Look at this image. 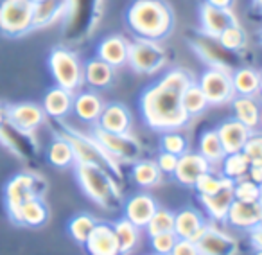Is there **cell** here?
I'll return each instance as SVG.
<instances>
[{"instance_id":"55","label":"cell","mask_w":262,"mask_h":255,"mask_svg":"<svg viewBox=\"0 0 262 255\" xmlns=\"http://www.w3.org/2000/svg\"><path fill=\"white\" fill-rule=\"evenodd\" d=\"M33 2H34V4H36V2H41V0H33Z\"/></svg>"},{"instance_id":"20","label":"cell","mask_w":262,"mask_h":255,"mask_svg":"<svg viewBox=\"0 0 262 255\" xmlns=\"http://www.w3.org/2000/svg\"><path fill=\"white\" fill-rule=\"evenodd\" d=\"M97 126L104 132L112 133H131V128H133L131 112L120 102L104 104L101 117L97 120Z\"/></svg>"},{"instance_id":"7","label":"cell","mask_w":262,"mask_h":255,"mask_svg":"<svg viewBox=\"0 0 262 255\" xmlns=\"http://www.w3.org/2000/svg\"><path fill=\"white\" fill-rule=\"evenodd\" d=\"M92 137L102 146V150L119 164H135L142 157V144L131 133H112L104 132L94 124Z\"/></svg>"},{"instance_id":"35","label":"cell","mask_w":262,"mask_h":255,"mask_svg":"<svg viewBox=\"0 0 262 255\" xmlns=\"http://www.w3.org/2000/svg\"><path fill=\"white\" fill-rule=\"evenodd\" d=\"M251 160L244 155V151H237V153H226L225 158L221 160V175L225 178L237 182L248 176V169H250Z\"/></svg>"},{"instance_id":"57","label":"cell","mask_w":262,"mask_h":255,"mask_svg":"<svg viewBox=\"0 0 262 255\" xmlns=\"http://www.w3.org/2000/svg\"><path fill=\"white\" fill-rule=\"evenodd\" d=\"M260 40H262V34H260Z\"/></svg>"},{"instance_id":"44","label":"cell","mask_w":262,"mask_h":255,"mask_svg":"<svg viewBox=\"0 0 262 255\" xmlns=\"http://www.w3.org/2000/svg\"><path fill=\"white\" fill-rule=\"evenodd\" d=\"M243 151L250 160H262V133H251Z\"/></svg>"},{"instance_id":"16","label":"cell","mask_w":262,"mask_h":255,"mask_svg":"<svg viewBox=\"0 0 262 255\" xmlns=\"http://www.w3.org/2000/svg\"><path fill=\"white\" fill-rule=\"evenodd\" d=\"M0 144L22 158H31L38 150L34 133H26L9 122L0 128Z\"/></svg>"},{"instance_id":"19","label":"cell","mask_w":262,"mask_h":255,"mask_svg":"<svg viewBox=\"0 0 262 255\" xmlns=\"http://www.w3.org/2000/svg\"><path fill=\"white\" fill-rule=\"evenodd\" d=\"M219 133V139L223 142L226 153H237V151H243L246 146L248 139L253 132L250 128L244 126L241 120H237L235 117L232 119H226L219 124V128H215Z\"/></svg>"},{"instance_id":"47","label":"cell","mask_w":262,"mask_h":255,"mask_svg":"<svg viewBox=\"0 0 262 255\" xmlns=\"http://www.w3.org/2000/svg\"><path fill=\"white\" fill-rule=\"evenodd\" d=\"M248 178L262 185V160H251L250 169H248Z\"/></svg>"},{"instance_id":"56","label":"cell","mask_w":262,"mask_h":255,"mask_svg":"<svg viewBox=\"0 0 262 255\" xmlns=\"http://www.w3.org/2000/svg\"><path fill=\"white\" fill-rule=\"evenodd\" d=\"M260 11H262V6H260Z\"/></svg>"},{"instance_id":"48","label":"cell","mask_w":262,"mask_h":255,"mask_svg":"<svg viewBox=\"0 0 262 255\" xmlns=\"http://www.w3.org/2000/svg\"><path fill=\"white\" fill-rule=\"evenodd\" d=\"M248 233H250V243L255 248V251H262V225L255 226Z\"/></svg>"},{"instance_id":"28","label":"cell","mask_w":262,"mask_h":255,"mask_svg":"<svg viewBox=\"0 0 262 255\" xmlns=\"http://www.w3.org/2000/svg\"><path fill=\"white\" fill-rule=\"evenodd\" d=\"M233 183L226 185L225 189H221L215 194H208V196H200V201L203 203L207 214L210 216L214 221H225L226 214H228L230 207L233 203Z\"/></svg>"},{"instance_id":"18","label":"cell","mask_w":262,"mask_h":255,"mask_svg":"<svg viewBox=\"0 0 262 255\" xmlns=\"http://www.w3.org/2000/svg\"><path fill=\"white\" fill-rule=\"evenodd\" d=\"M95 54L99 59L112 65L113 69L117 67L127 65V54H129V41L122 34H110L99 41Z\"/></svg>"},{"instance_id":"27","label":"cell","mask_w":262,"mask_h":255,"mask_svg":"<svg viewBox=\"0 0 262 255\" xmlns=\"http://www.w3.org/2000/svg\"><path fill=\"white\" fill-rule=\"evenodd\" d=\"M70 0H41L34 4V20L33 27L34 29H43V27L52 26L63 18V15L69 9Z\"/></svg>"},{"instance_id":"22","label":"cell","mask_w":262,"mask_h":255,"mask_svg":"<svg viewBox=\"0 0 262 255\" xmlns=\"http://www.w3.org/2000/svg\"><path fill=\"white\" fill-rule=\"evenodd\" d=\"M232 108L233 115L237 120L248 126L251 132H257L262 126V102L257 97H250V95H235L232 99Z\"/></svg>"},{"instance_id":"41","label":"cell","mask_w":262,"mask_h":255,"mask_svg":"<svg viewBox=\"0 0 262 255\" xmlns=\"http://www.w3.org/2000/svg\"><path fill=\"white\" fill-rule=\"evenodd\" d=\"M162 151H167L176 157H182L183 153L189 151V140L180 130H172V132H164L160 140Z\"/></svg>"},{"instance_id":"30","label":"cell","mask_w":262,"mask_h":255,"mask_svg":"<svg viewBox=\"0 0 262 255\" xmlns=\"http://www.w3.org/2000/svg\"><path fill=\"white\" fill-rule=\"evenodd\" d=\"M47 160L51 165L58 169H67L70 165H76V153L70 144V140L63 135H58L51 142L47 150Z\"/></svg>"},{"instance_id":"17","label":"cell","mask_w":262,"mask_h":255,"mask_svg":"<svg viewBox=\"0 0 262 255\" xmlns=\"http://www.w3.org/2000/svg\"><path fill=\"white\" fill-rule=\"evenodd\" d=\"M84 248L88 255H122L115 230L110 223H97L84 243Z\"/></svg>"},{"instance_id":"12","label":"cell","mask_w":262,"mask_h":255,"mask_svg":"<svg viewBox=\"0 0 262 255\" xmlns=\"http://www.w3.org/2000/svg\"><path fill=\"white\" fill-rule=\"evenodd\" d=\"M212 171V164L200 153H194V151H187L182 157H178V165H176L174 178L180 185L183 187H192L196 185V182L203 175Z\"/></svg>"},{"instance_id":"14","label":"cell","mask_w":262,"mask_h":255,"mask_svg":"<svg viewBox=\"0 0 262 255\" xmlns=\"http://www.w3.org/2000/svg\"><path fill=\"white\" fill-rule=\"evenodd\" d=\"M45 119L47 115H45L43 108L34 102H18V104L9 106L8 122L26 133H34L38 128L43 126Z\"/></svg>"},{"instance_id":"32","label":"cell","mask_w":262,"mask_h":255,"mask_svg":"<svg viewBox=\"0 0 262 255\" xmlns=\"http://www.w3.org/2000/svg\"><path fill=\"white\" fill-rule=\"evenodd\" d=\"M113 230H115L117 241H119V248L122 255H129L131 251H135L140 241V228L135 226L126 218H120L113 223Z\"/></svg>"},{"instance_id":"5","label":"cell","mask_w":262,"mask_h":255,"mask_svg":"<svg viewBox=\"0 0 262 255\" xmlns=\"http://www.w3.org/2000/svg\"><path fill=\"white\" fill-rule=\"evenodd\" d=\"M49 69L58 87L70 92H76L83 87V65L76 52L65 47H56L49 54Z\"/></svg>"},{"instance_id":"24","label":"cell","mask_w":262,"mask_h":255,"mask_svg":"<svg viewBox=\"0 0 262 255\" xmlns=\"http://www.w3.org/2000/svg\"><path fill=\"white\" fill-rule=\"evenodd\" d=\"M72 106H74V92L65 90V88L58 87V84L45 94L43 102H41V108H43L45 115L56 120L65 119L72 112Z\"/></svg>"},{"instance_id":"49","label":"cell","mask_w":262,"mask_h":255,"mask_svg":"<svg viewBox=\"0 0 262 255\" xmlns=\"http://www.w3.org/2000/svg\"><path fill=\"white\" fill-rule=\"evenodd\" d=\"M205 2L214 6V8H221V9H230L233 4V0H205Z\"/></svg>"},{"instance_id":"9","label":"cell","mask_w":262,"mask_h":255,"mask_svg":"<svg viewBox=\"0 0 262 255\" xmlns=\"http://www.w3.org/2000/svg\"><path fill=\"white\" fill-rule=\"evenodd\" d=\"M200 88L203 90L210 106H223L232 102L235 97V88H233L232 72L223 67H212L201 74L198 81Z\"/></svg>"},{"instance_id":"25","label":"cell","mask_w":262,"mask_h":255,"mask_svg":"<svg viewBox=\"0 0 262 255\" xmlns=\"http://www.w3.org/2000/svg\"><path fill=\"white\" fill-rule=\"evenodd\" d=\"M205 225L207 221L196 208H183L174 214V233L178 239L196 241L203 232Z\"/></svg>"},{"instance_id":"8","label":"cell","mask_w":262,"mask_h":255,"mask_svg":"<svg viewBox=\"0 0 262 255\" xmlns=\"http://www.w3.org/2000/svg\"><path fill=\"white\" fill-rule=\"evenodd\" d=\"M33 0H2L0 2V31L8 36H22L33 31Z\"/></svg>"},{"instance_id":"46","label":"cell","mask_w":262,"mask_h":255,"mask_svg":"<svg viewBox=\"0 0 262 255\" xmlns=\"http://www.w3.org/2000/svg\"><path fill=\"white\" fill-rule=\"evenodd\" d=\"M171 255H201L200 250H198L196 241L190 239H178L172 248Z\"/></svg>"},{"instance_id":"40","label":"cell","mask_w":262,"mask_h":255,"mask_svg":"<svg viewBox=\"0 0 262 255\" xmlns=\"http://www.w3.org/2000/svg\"><path fill=\"white\" fill-rule=\"evenodd\" d=\"M146 230L149 233V237L164 232H174V212L158 207L157 212L153 214V218L147 223Z\"/></svg>"},{"instance_id":"10","label":"cell","mask_w":262,"mask_h":255,"mask_svg":"<svg viewBox=\"0 0 262 255\" xmlns=\"http://www.w3.org/2000/svg\"><path fill=\"white\" fill-rule=\"evenodd\" d=\"M45 180L36 173H20L6 185V207L9 216L31 198H43Z\"/></svg>"},{"instance_id":"1","label":"cell","mask_w":262,"mask_h":255,"mask_svg":"<svg viewBox=\"0 0 262 255\" xmlns=\"http://www.w3.org/2000/svg\"><path fill=\"white\" fill-rule=\"evenodd\" d=\"M192 76L183 69H171L140 95V115L146 126L155 132L182 130L190 122L183 110V90L192 83Z\"/></svg>"},{"instance_id":"33","label":"cell","mask_w":262,"mask_h":255,"mask_svg":"<svg viewBox=\"0 0 262 255\" xmlns=\"http://www.w3.org/2000/svg\"><path fill=\"white\" fill-rule=\"evenodd\" d=\"M233 88H235V95H250V97H257L258 87H260V72L250 67H243L232 72Z\"/></svg>"},{"instance_id":"4","label":"cell","mask_w":262,"mask_h":255,"mask_svg":"<svg viewBox=\"0 0 262 255\" xmlns=\"http://www.w3.org/2000/svg\"><path fill=\"white\" fill-rule=\"evenodd\" d=\"M59 135L67 137L70 140L76 153V162H83V164H94L102 167L104 171L112 173L115 178H122V171H120V164L113 160L97 140L92 137V133H83L79 130H74L70 126H63V132Z\"/></svg>"},{"instance_id":"13","label":"cell","mask_w":262,"mask_h":255,"mask_svg":"<svg viewBox=\"0 0 262 255\" xmlns=\"http://www.w3.org/2000/svg\"><path fill=\"white\" fill-rule=\"evenodd\" d=\"M225 223H228L232 228L250 232L255 226L262 225V207L258 201H241L233 200Z\"/></svg>"},{"instance_id":"37","label":"cell","mask_w":262,"mask_h":255,"mask_svg":"<svg viewBox=\"0 0 262 255\" xmlns=\"http://www.w3.org/2000/svg\"><path fill=\"white\" fill-rule=\"evenodd\" d=\"M217 41L225 51L230 52H239L246 47V33L239 24H232L228 26L221 34L217 36Z\"/></svg>"},{"instance_id":"53","label":"cell","mask_w":262,"mask_h":255,"mask_svg":"<svg viewBox=\"0 0 262 255\" xmlns=\"http://www.w3.org/2000/svg\"><path fill=\"white\" fill-rule=\"evenodd\" d=\"M258 203H260V207H262V185H260V198H258Z\"/></svg>"},{"instance_id":"52","label":"cell","mask_w":262,"mask_h":255,"mask_svg":"<svg viewBox=\"0 0 262 255\" xmlns=\"http://www.w3.org/2000/svg\"><path fill=\"white\" fill-rule=\"evenodd\" d=\"M258 95L262 97V72H260V87H258Z\"/></svg>"},{"instance_id":"31","label":"cell","mask_w":262,"mask_h":255,"mask_svg":"<svg viewBox=\"0 0 262 255\" xmlns=\"http://www.w3.org/2000/svg\"><path fill=\"white\" fill-rule=\"evenodd\" d=\"M131 176H133V182L144 189H153L160 185L164 178L155 160H137L131 167Z\"/></svg>"},{"instance_id":"6","label":"cell","mask_w":262,"mask_h":255,"mask_svg":"<svg viewBox=\"0 0 262 255\" xmlns=\"http://www.w3.org/2000/svg\"><path fill=\"white\" fill-rule=\"evenodd\" d=\"M165 63H167V52L160 41L146 40V38H135L133 41H129L127 65L137 74L153 76L164 69Z\"/></svg>"},{"instance_id":"3","label":"cell","mask_w":262,"mask_h":255,"mask_svg":"<svg viewBox=\"0 0 262 255\" xmlns=\"http://www.w3.org/2000/svg\"><path fill=\"white\" fill-rule=\"evenodd\" d=\"M76 180L83 193L101 208L113 210L119 207L122 190L112 173L104 171L99 165L76 162Z\"/></svg>"},{"instance_id":"45","label":"cell","mask_w":262,"mask_h":255,"mask_svg":"<svg viewBox=\"0 0 262 255\" xmlns=\"http://www.w3.org/2000/svg\"><path fill=\"white\" fill-rule=\"evenodd\" d=\"M157 165L162 171V175H174L176 165H178V157L172 153H167V151H162L157 157Z\"/></svg>"},{"instance_id":"15","label":"cell","mask_w":262,"mask_h":255,"mask_svg":"<svg viewBox=\"0 0 262 255\" xmlns=\"http://www.w3.org/2000/svg\"><path fill=\"white\" fill-rule=\"evenodd\" d=\"M237 18L232 13V9H221V8H214V6L203 4L200 6V26H201V33L207 34L208 38H215L223 33L228 26L235 24Z\"/></svg>"},{"instance_id":"29","label":"cell","mask_w":262,"mask_h":255,"mask_svg":"<svg viewBox=\"0 0 262 255\" xmlns=\"http://www.w3.org/2000/svg\"><path fill=\"white\" fill-rule=\"evenodd\" d=\"M83 79L92 88H108L115 79V69L99 58L88 59L83 65Z\"/></svg>"},{"instance_id":"58","label":"cell","mask_w":262,"mask_h":255,"mask_svg":"<svg viewBox=\"0 0 262 255\" xmlns=\"http://www.w3.org/2000/svg\"><path fill=\"white\" fill-rule=\"evenodd\" d=\"M153 255H155V253H153Z\"/></svg>"},{"instance_id":"11","label":"cell","mask_w":262,"mask_h":255,"mask_svg":"<svg viewBox=\"0 0 262 255\" xmlns=\"http://www.w3.org/2000/svg\"><path fill=\"white\" fill-rule=\"evenodd\" d=\"M198 250L201 255H237L239 253V241L230 232L223 230L214 223H207L196 239Z\"/></svg>"},{"instance_id":"54","label":"cell","mask_w":262,"mask_h":255,"mask_svg":"<svg viewBox=\"0 0 262 255\" xmlns=\"http://www.w3.org/2000/svg\"><path fill=\"white\" fill-rule=\"evenodd\" d=\"M253 255H262V251H255V253Z\"/></svg>"},{"instance_id":"42","label":"cell","mask_w":262,"mask_h":255,"mask_svg":"<svg viewBox=\"0 0 262 255\" xmlns=\"http://www.w3.org/2000/svg\"><path fill=\"white\" fill-rule=\"evenodd\" d=\"M233 198L241 201H258L260 198V185L253 180L246 178L233 182Z\"/></svg>"},{"instance_id":"36","label":"cell","mask_w":262,"mask_h":255,"mask_svg":"<svg viewBox=\"0 0 262 255\" xmlns=\"http://www.w3.org/2000/svg\"><path fill=\"white\" fill-rule=\"evenodd\" d=\"M182 104H183V110L187 112V115L192 119V117H198L208 108V101L205 97L203 90L200 88V84L196 81L189 84V87L183 90V95H182Z\"/></svg>"},{"instance_id":"50","label":"cell","mask_w":262,"mask_h":255,"mask_svg":"<svg viewBox=\"0 0 262 255\" xmlns=\"http://www.w3.org/2000/svg\"><path fill=\"white\" fill-rule=\"evenodd\" d=\"M8 113H9V106L0 102V128L8 122Z\"/></svg>"},{"instance_id":"2","label":"cell","mask_w":262,"mask_h":255,"mask_svg":"<svg viewBox=\"0 0 262 255\" xmlns=\"http://www.w3.org/2000/svg\"><path fill=\"white\" fill-rule=\"evenodd\" d=\"M174 11L165 0H133L126 9V24L137 38L162 41L174 29Z\"/></svg>"},{"instance_id":"39","label":"cell","mask_w":262,"mask_h":255,"mask_svg":"<svg viewBox=\"0 0 262 255\" xmlns=\"http://www.w3.org/2000/svg\"><path fill=\"white\" fill-rule=\"evenodd\" d=\"M230 183H233L232 180L225 178V176L221 175V173H207V175H203L200 180L196 182V185H194V189H196L198 196H208V194H215L219 193L221 189H225L226 185H230Z\"/></svg>"},{"instance_id":"51","label":"cell","mask_w":262,"mask_h":255,"mask_svg":"<svg viewBox=\"0 0 262 255\" xmlns=\"http://www.w3.org/2000/svg\"><path fill=\"white\" fill-rule=\"evenodd\" d=\"M253 6H255V8H260V6H262V0H253Z\"/></svg>"},{"instance_id":"26","label":"cell","mask_w":262,"mask_h":255,"mask_svg":"<svg viewBox=\"0 0 262 255\" xmlns=\"http://www.w3.org/2000/svg\"><path fill=\"white\" fill-rule=\"evenodd\" d=\"M104 104L106 102L101 99V95L92 90H86V92H81V94L74 95L72 112L76 113L81 120H84V122L97 124Z\"/></svg>"},{"instance_id":"43","label":"cell","mask_w":262,"mask_h":255,"mask_svg":"<svg viewBox=\"0 0 262 255\" xmlns=\"http://www.w3.org/2000/svg\"><path fill=\"white\" fill-rule=\"evenodd\" d=\"M176 237L174 232H164V233H157V236H151V248H153L155 255H171L172 248H174Z\"/></svg>"},{"instance_id":"34","label":"cell","mask_w":262,"mask_h":255,"mask_svg":"<svg viewBox=\"0 0 262 255\" xmlns=\"http://www.w3.org/2000/svg\"><path fill=\"white\" fill-rule=\"evenodd\" d=\"M198 146H200V151H198V153L203 155L212 165L221 164V160L226 155L221 139H219L217 130H205V132L200 135Z\"/></svg>"},{"instance_id":"21","label":"cell","mask_w":262,"mask_h":255,"mask_svg":"<svg viewBox=\"0 0 262 255\" xmlns=\"http://www.w3.org/2000/svg\"><path fill=\"white\" fill-rule=\"evenodd\" d=\"M158 203L149 194H135L124 203V218L139 228H146L149 219L157 212Z\"/></svg>"},{"instance_id":"23","label":"cell","mask_w":262,"mask_h":255,"mask_svg":"<svg viewBox=\"0 0 262 255\" xmlns=\"http://www.w3.org/2000/svg\"><path fill=\"white\" fill-rule=\"evenodd\" d=\"M11 219L22 226L38 228V226L47 223L49 208H47V205H45L43 198H31V200H27L26 203H22L13 212Z\"/></svg>"},{"instance_id":"38","label":"cell","mask_w":262,"mask_h":255,"mask_svg":"<svg viewBox=\"0 0 262 255\" xmlns=\"http://www.w3.org/2000/svg\"><path fill=\"white\" fill-rule=\"evenodd\" d=\"M95 225H97V219H95L94 216L79 214V216H76V218L70 219L69 232L76 243H79L84 246V243H86V239L90 237V233H92V230L95 228Z\"/></svg>"}]
</instances>
